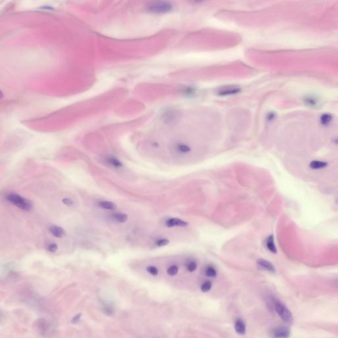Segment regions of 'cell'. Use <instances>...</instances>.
<instances>
[{"mask_svg":"<svg viewBox=\"0 0 338 338\" xmlns=\"http://www.w3.org/2000/svg\"><path fill=\"white\" fill-rule=\"evenodd\" d=\"M173 9V5L168 0H153L146 7L149 13L157 14H165L170 12Z\"/></svg>","mask_w":338,"mask_h":338,"instance_id":"obj_1","label":"cell"},{"mask_svg":"<svg viewBox=\"0 0 338 338\" xmlns=\"http://www.w3.org/2000/svg\"><path fill=\"white\" fill-rule=\"evenodd\" d=\"M7 199L11 204L22 210L29 211L32 208L31 202L18 194H10L7 196Z\"/></svg>","mask_w":338,"mask_h":338,"instance_id":"obj_2","label":"cell"},{"mask_svg":"<svg viewBox=\"0 0 338 338\" xmlns=\"http://www.w3.org/2000/svg\"><path fill=\"white\" fill-rule=\"evenodd\" d=\"M171 151L176 156L184 157L190 153L191 147L188 143L179 141L172 144Z\"/></svg>","mask_w":338,"mask_h":338,"instance_id":"obj_3","label":"cell"},{"mask_svg":"<svg viewBox=\"0 0 338 338\" xmlns=\"http://www.w3.org/2000/svg\"><path fill=\"white\" fill-rule=\"evenodd\" d=\"M275 309L279 316L281 317L284 322L289 324H291L293 322V317H292L291 311L283 304L276 302L275 303Z\"/></svg>","mask_w":338,"mask_h":338,"instance_id":"obj_4","label":"cell"},{"mask_svg":"<svg viewBox=\"0 0 338 338\" xmlns=\"http://www.w3.org/2000/svg\"><path fill=\"white\" fill-rule=\"evenodd\" d=\"M179 119V113L176 110H168L162 115V120L165 124H173Z\"/></svg>","mask_w":338,"mask_h":338,"instance_id":"obj_5","label":"cell"},{"mask_svg":"<svg viewBox=\"0 0 338 338\" xmlns=\"http://www.w3.org/2000/svg\"><path fill=\"white\" fill-rule=\"evenodd\" d=\"M240 89L236 86H225L219 89L217 94L219 96H230L238 93Z\"/></svg>","mask_w":338,"mask_h":338,"instance_id":"obj_6","label":"cell"},{"mask_svg":"<svg viewBox=\"0 0 338 338\" xmlns=\"http://www.w3.org/2000/svg\"><path fill=\"white\" fill-rule=\"evenodd\" d=\"M166 225H167L168 227H173L175 226L186 227L188 225V223L186 222L180 220L179 219L173 218L168 219L167 222H166Z\"/></svg>","mask_w":338,"mask_h":338,"instance_id":"obj_7","label":"cell"},{"mask_svg":"<svg viewBox=\"0 0 338 338\" xmlns=\"http://www.w3.org/2000/svg\"><path fill=\"white\" fill-rule=\"evenodd\" d=\"M257 264L261 267H263L264 269L267 270V271L270 272L274 273L275 272V268L274 266V265L271 262H269V261L264 260V259H259L257 261Z\"/></svg>","mask_w":338,"mask_h":338,"instance_id":"obj_8","label":"cell"},{"mask_svg":"<svg viewBox=\"0 0 338 338\" xmlns=\"http://www.w3.org/2000/svg\"><path fill=\"white\" fill-rule=\"evenodd\" d=\"M274 334L275 337H287L289 336L290 331L286 327H280L275 329Z\"/></svg>","mask_w":338,"mask_h":338,"instance_id":"obj_9","label":"cell"},{"mask_svg":"<svg viewBox=\"0 0 338 338\" xmlns=\"http://www.w3.org/2000/svg\"><path fill=\"white\" fill-rule=\"evenodd\" d=\"M50 230L56 237L61 238L65 235V230L60 227L53 225V226L50 227Z\"/></svg>","mask_w":338,"mask_h":338,"instance_id":"obj_10","label":"cell"},{"mask_svg":"<svg viewBox=\"0 0 338 338\" xmlns=\"http://www.w3.org/2000/svg\"><path fill=\"white\" fill-rule=\"evenodd\" d=\"M235 329L238 334L244 335L246 333V326L243 320L238 319L236 321Z\"/></svg>","mask_w":338,"mask_h":338,"instance_id":"obj_11","label":"cell"},{"mask_svg":"<svg viewBox=\"0 0 338 338\" xmlns=\"http://www.w3.org/2000/svg\"><path fill=\"white\" fill-rule=\"evenodd\" d=\"M98 205L100 207L103 208V209H109V210H114L116 208V205L114 203L110 202L107 201H101L98 203Z\"/></svg>","mask_w":338,"mask_h":338,"instance_id":"obj_12","label":"cell"},{"mask_svg":"<svg viewBox=\"0 0 338 338\" xmlns=\"http://www.w3.org/2000/svg\"><path fill=\"white\" fill-rule=\"evenodd\" d=\"M266 245H267V248H268L272 252L274 253V254L277 253V249H276L275 245L274 244V237H273V236H269L268 238H267Z\"/></svg>","mask_w":338,"mask_h":338,"instance_id":"obj_13","label":"cell"},{"mask_svg":"<svg viewBox=\"0 0 338 338\" xmlns=\"http://www.w3.org/2000/svg\"><path fill=\"white\" fill-rule=\"evenodd\" d=\"M310 166H311V168L313 169H319L326 167L327 166V163L323 161H320V160H314L311 163Z\"/></svg>","mask_w":338,"mask_h":338,"instance_id":"obj_14","label":"cell"},{"mask_svg":"<svg viewBox=\"0 0 338 338\" xmlns=\"http://www.w3.org/2000/svg\"><path fill=\"white\" fill-rule=\"evenodd\" d=\"M106 162H108L110 165H111L115 168L121 167L122 166V164L120 162V160L114 158V157H109V158L106 159Z\"/></svg>","mask_w":338,"mask_h":338,"instance_id":"obj_15","label":"cell"},{"mask_svg":"<svg viewBox=\"0 0 338 338\" xmlns=\"http://www.w3.org/2000/svg\"><path fill=\"white\" fill-rule=\"evenodd\" d=\"M115 220L120 222H124L128 219V216L124 213H116L113 215Z\"/></svg>","mask_w":338,"mask_h":338,"instance_id":"obj_16","label":"cell"},{"mask_svg":"<svg viewBox=\"0 0 338 338\" xmlns=\"http://www.w3.org/2000/svg\"><path fill=\"white\" fill-rule=\"evenodd\" d=\"M332 119V115L329 114H324L321 117V123L322 124L324 125H327L328 124L331 122V120Z\"/></svg>","mask_w":338,"mask_h":338,"instance_id":"obj_17","label":"cell"},{"mask_svg":"<svg viewBox=\"0 0 338 338\" xmlns=\"http://www.w3.org/2000/svg\"><path fill=\"white\" fill-rule=\"evenodd\" d=\"M211 287H212V283H211V281H206V282H205L202 285V287H201L202 291V292H207L208 291H209V290L211 289Z\"/></svg>","mask_w":338,"mask_h":338,"instance_id":"obj_18","label":"cell"},{"mask_svg":"<svg viewBox=\"0 0 338 338\" xmlns=\"http://www.w3.org/2000/svg\"><path fill=\"white\" fill-rule=\"evenodd\" d=\"M178 268L176 266H173L167 269V273L170 275H175L178 273Z\"/></svg>","mask_w":338,"mask_h":338,"instance_id":"obj_19","label":"cell"},{"mask_svg":"<svg viewBox=\"0 0 338 338\" xmlns=\"http://www.w3.org/2000/svg\"><path fill=\"white\" fill-rule=\"evenodd\" d=\"M318 101L316 99H314L313 97H307L305 99V103L311 106H313L314 105H316Z\"/></svg>","mask_w":338,"mask_h":338,"instance_id":"obj_20","label":"cell"},{"mask_svg":"<svg viewBox=\"0 0 338 338\" xmlns=\"http://www.w3.org/2000/svg\"><path fill=\"white\" fill-rule=\"evenodd\" d=\"M206 275L208 277H215L217 276V272L215 269L213 268V267H209L206 270Z\"/></svg>","mask_w":338,"mask_h":338,"instance_id":"obj_21","label":"cell"},{"mask_svg":"<svg viewBox=\"0 0 338 338\" xmlns=\"http://www.w3.org/2000/svg\"><path fill=\"white\" fill-rule=\"evenodd\" d=\"M147 271L152 275H157L158 274V269L154 266H149L147 267Z\"/></svg>","mask_w":338,"mask_h":338,"instance_id":"obj_22","label":"cell"},{"mask_svg":"<svg viewBox=\"0 0 338 338\" xmlns=\"http://www.w3.org/2000/svg\"><path fill=\"white\" fill-rule=\"evenodd\" d=\"M169 243V240L168 239H160V240H158L156 243V244L158 246H165V245H167Z\"/></svg>","mask_w":338,"mask_h":338,"instance_id":"obj_23","label":"cell"},{"mask_svg":"<svg viewBox=\"0 0 338 338\" xmlns=\"http://www.w3.org/2000/svg\"><path fill=\"white\" fill-rule=\"evenodd\" d=\"M197 267V265L195 262H190L188 266V270L190 272L195 271Z\"/></svg>","mask_w":338,"mask_h":338,"instance_id":"obj_24","label":"cell"},{"mask_svg":"<svg viewBox=\"0 0 338 338\" xmlns=\"http://www.w3.org/2000/svg\"><path fill=\"white\" fill-rule=\"evenodd\" d=\"M48 250H49L50 252H55L56 251V250H57V249H58V246H57V245H56V244H51L50 245H49L48 248Z\"/></svg>","mask_w":338,"mask_h":338,"instance_id":"obj_25","label":"cell"},{"mask_svg":"<svg viewBox=\"0 0 338 338\" xmlns=\"http://www.w3.org/2000/svg\"><path fill=\"white\" fill-rule=\"evenodd\" d=\"M62 202H63L64 204H65L67 205H69H69H73V204H74V202H73L72 199H71L70 198H65L63 199Z\"/></svg>","mask_w":338,"mask_h":338,"instance_id":"obj_26","label":"cell"},{"mask_svg":"<svg viewBox=\"0 0 338 338\" xmlns=\"http://www.w3.org/2000/svg\"><path fill=\"white\" fill-rule=\"evenodd\" d=\"M80 318H81V314H77V316H75L74 318H73V320H72V323H74V324H75V323L78 322H79V320H80Z\"/></svg>","mask_w":338,"mask_h":338,"instance_id":"obj_27","label":"cell"},{"mask_svg":"<svg viewBox=\"0 0 338 338\" xmlns=\"http://www.w3.org/2000/svg\"><path fill=\"white\" fill-rule=\"evenodd\" d=\"M205 0H190V1L194 4H199L204 2Z\"/></svg>","mask_w":338,"mask_h":338,"instance_id":"obj_28","label":"cell"}]
</instances>
